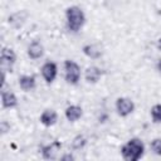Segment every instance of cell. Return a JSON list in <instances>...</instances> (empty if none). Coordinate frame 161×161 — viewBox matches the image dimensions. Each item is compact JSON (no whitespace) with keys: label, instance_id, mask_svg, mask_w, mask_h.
I'll use <instances>...</instances> for the list:
<instances>
[{"label":"cell","instance_id":"19","mask_svg":"<svg viewBox=\"0 0 161 161\" xmlns=\"http://www.w3.org/2000/svg\"><path fill=\"white\" fill-rule=\"evenodd\" d=\"M9 130H10V125H9L6 121H3V122L0 123V131H1V133L5 135Z\"/></svg>","mask_w":161,"mask_h":161},{"label":"cell","instance_id":"4","mask_svg":"<svg viewBox=\"0 0 161 161\" xmlns=\"http://www.w3.org/2000/svg\"><path fill=\"white\" fill-rule=\"evenodd\" d=\"M116 111L118 116L121 117H127L135 111V103L132 99L127 97H119L116 99Z\"/></svg>","mask_w":161,"mask_h":161},{"label":"cell","instance_id":"22","mask_svg":"<svg viewBox=\"0 0 161 161\" xmlns=\"http://www.w3.org/2000/svg\"><path fill=\"white\" fill-rule=\"evenodd\" d=\"M157 69H158V72L161 73V59L157 62Z\"/></svg>","mask_w":161,"mask_h":161},{"label":"cell","instance_id":"12","mask_svg":"<svg viewBox=\"0 0 161 161\" xmlns=\"http://www.w3.org/2000/svg\"><path fill=\"white\" fill-rule=\"evenodd\" d=\"M102 74H103V73H102V69L93 65V67H88V68L86 69L84 78H86V80H87V83L94 84V83H97V82L101 79Z\"/></svg>","mask_w":161,"mask_h":161},{"label":"cell","instance_id":"11","mask_svg":"<svg viewBox=\"0 0 161 161\" xmlns=\"http://www.w3.org/2000/svg\"><path fill=\"white\" fill-rule=\"evenodd\" d=\"M26 19H28V11L26 10H20V11H16V13L11 14L8 19V23L14 28H19L24 24V21Z\"/></svg>","mask_w":161,"mask_h":161},{"label":"cell","instance_id":"9","mask_svg":"<svg viewBox=\"0 0 161 161\" xmlns=\"http://www.w3.org/2000/svg\"><path fill=\"white\" fill-rule=\"evenodd\" d=\"M43 54H44V47H43V44L40 42L34 40V42H31L29 44V47H28V57L30 59H34V60L39 59V58L43 57Z\"/></svg>","mask_w":161,"mask_h":161},{"label":"cell","instance_id":"7","mask_svg":"<svg viewBox=\"0 0 161 161\" xmlns=\"http://www.w3.org/2000/svg\"><path fill=\"white\" fill-rule=\"evenodd\" d=\"M62 147V143L59 141H53L52 143L42 147V156L45 160H54Z\"/></svg>","mask_w":161,"mask_h":161},{"label":"cell","instance_id":"15","mask_svg":"<svg viewBox=\"0 0 161 161\" xmlns=\"http://www.w3.org/2000/svg\"><path fill=\"white\" fill-rule=\"evenodd\" d=\"M36 86V80L34 75H21L19 77V87L24 91V92H29L31 89H34Z\"/></svg>","mask_w":161,"mask_h":161},{"label":"cell","instance_id":"10","mask_svg":"<svg viewBox=\"0 0 161 161\" xmlns=\"http://www.w3.org/2000/svg\"><path fill=\"white\" fill-rule=\"evenodd\" d=\"M64 114H65V118L69 121V122H77L82 114H83V109L80 106H77V104H70L65 108L64 111Z\"/></svg>","mask_w":161,"mask_h":161},{"label":"cell","instance_id":"18","mask_svg":"<svg viewBox=\"0 0 161 161\" xmlns=\"http://www.w3.org/2000/svg\"><path fill=\"white\" fill-rule=\"evenodd\" d=\"M150 146H151V150H152V152H153L155 155L161 156V138H160V137L153 138V140L151 141Z\"/></svg>","mask_w":161,"mask_h":161},{"label":"cell","instance_id":"21","mask_svg":"<svg viewBox=\"0 0 161 161\" xmlns=\"http://www.w3.org/2000/svg\"><path fill=\"white\" fill-rule=\"evenodd\" d=\"M156 45H157V49H158V50H161V38H158L157 44H156Z\"/></svg>","mask_w":161,"mask_h":161},{"label":"cell","instance_id":"1","mask_svg":"<svg viewBox=\"0 0 161 161\" xmlns=\"http://www.w3.org/2000/svg\"><path fill=\"white\" fill-rule=\"evenodd\" d=\"M143 153H145V145L137 137L128 140L121 147V155L126 161H138L143 156Z\"/></svg>","mask_w":161,"mask_h":161},{"label":"cell","instance_id":"5","mask_svg":"<svg viewBox=\"0 0 161 161\" xmlns=\"http://www.w3.org/2000/svg\"><path fill=\"white\" fill-rule=\"evenodd\" d=\"M40 72H42V77L44 78V80L48 84L53 83L58 75V65L54 62H45L42 65Z\"/></svg>","mask_w":161,"mask_h":161},{"label":"cell","instance_id":"13","mask_svg":"<svg viewBox=\"0 0 161 161\" xmlns=\"http://www.w3.org/2000/svg\"><path fill=\"white\" fill-rule=\"evenodd\" d=\"M1 104L4 108H15L18 106V98L13 92L3 91L1 92Z\"/></svg>","mask_w":161,"mask_h":161},{"label":"cell","instance_id":"6","mask_svg":"<svg viewBox=\"0 0 161 161\" xmlns=\"http://www.w3.org/2000/svg\"><path fill=\"white\" fill-rule=\"evenodd\" d=\"M0 60H1V67L3 68L8 67L11 70V67L16 60V54L11 48L4 47L1 49V53H0Z\"/></svg>","mask_w":161,"mask_h":161},{"label":"cell","instance_id":"16","mask_svg":"<svg viewBox=\"0 0 161 161\" xmlns=\"http://www.w3.org/2000/svg\"><path fill=\"white\" fill-rule=\"evenodd\" d=\"M87 143V138L83 136V135H77L73 140H72V147L74 150H80L86 146Z\"/></svg>","mask_w":161,"mask_h":161},{"label":"cell","instance_id":"17","mask_svg":"<svg viewBox=\"0 0 161 161\" xmlns=\"http://www.w3.org/2000/svg\"><path fill=\"white\" fill-rule=\"evenodd\" d=\"M150 114H151V118L155 123H161V104L157 103V104L152 106Z\"/></svg>","mask_w":161,"mask_h":161},{"label":"cell","instance_id":"20","mask_svg":"<svg viewBox=\"0 0 161 161\" xmlns=\"http://www.w3.org/2000/svg\"><path fill=\"white\" fill-rule=\"evenodd\" d=\"M60 160H62V161H73V160H74V156H73L72 153H65V155H63V156L60 157Z\"/></svg>","mask_w":161,"mask_h":161},{"label":"cell","instance_id":"3","mask_svg":"<svg viewBox=\"0 0 161 161\" xmlns=\"http://www.w3.org/2000/svg\"><path fill=\"white\" fill-rule=\"evenodd\" d=\"M64 78L67 80V83L75 86L78 84L79 79H80V67L77 62L72 60V59H67L64 62Z\"/></svg>","mask_w":161,"mask_h":161},{"label":"cell","instance_id":"8","mask_svg":"<svg viewBox=\"0 0 161 161\" xmlns=\"http://www.w3.org/2000/svg\"><path fill=\"white\" fill-rule=\"evenodd\" d=\"M39 121H40V123H42L43 126H45V127H52V126H54V125L57 123V121H58V114H57V112H55L54 109L48 108V109H44V111L42 112Z\"/></svg>","mask_w":161,"mask_h":161},{"label":"cell","instance_id":"2","mask_svg":"<svg viewBox=\"0 0 161 161\" xmlns=\"http://www.w3.org/2000/svg\"><path fill=\"white\" fill-rule=\"evenodd\" d=\"M65 19H67V26L70 31L77 33L82 29V26L86 23V15L83 10L79 6H69L65 10Z\"/></svg>","mask_w":161,"mask_h":161},{"label":"cell","instance_id":"14","mask_svg":"<svg viewBox=\"0 0 161 161\" xmlns=\"http://www.w3.org/2000/svg\"><path fill=\"white\" fill-rule=\"evenodd\" d=\"M82 52L84 53V55H87L91 59H98L102 57V49L97 44H86L83 45Z\"/></svg>","mask_w":161,"mask_h":161}]
</instances>
